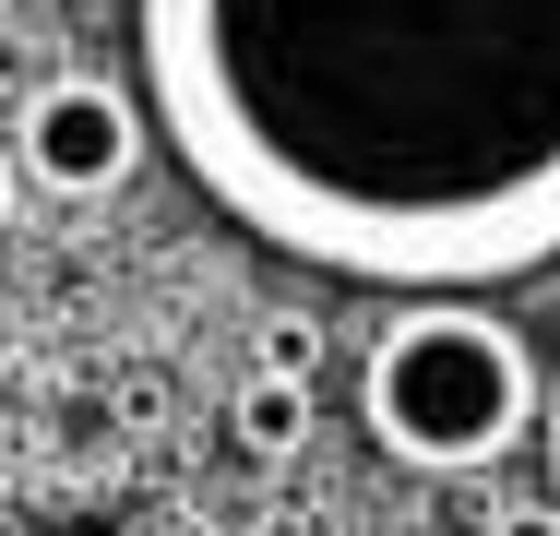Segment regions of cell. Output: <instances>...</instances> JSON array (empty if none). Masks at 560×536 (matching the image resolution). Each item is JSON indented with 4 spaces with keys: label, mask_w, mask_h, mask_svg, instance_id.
<instances>
[{
    "label": "cell",
    "mask_w": 560,
    "mask_h": 536,
    "mask_svg": "<svg viewBox=\"0 0 560 536\" xmlns=\"http://www.w3.org/2000/svg\"><path fill=\"white\" fill-rule=\"evenodd\" d=\"M131 60L167 155L311 275L560 263V0H131Z\"/></svg>",
    "instance_id": "1"
},
{
    "label": "cell",
    "mask_w": 560,
    "mask_h": 536,
    "mask_svg": "<svg viewBox=\"0 0 560 536\" xmlns=\"http://www.w3.org/2000/svg\"><path fill=\"white\" fill-rule=\"evenodd\" d=\"M143 131L155 119H143L131 84H108V72H48L24 96V119H12V167L36 191H60V203H96V191H119L143 167Z\"/></svg>",
    "instance_id": "3"
},
{
    "label": "cell",
    "mask_w": 560,
    "mask_h": 536,
    "mask_svg": "<svg viewBox=\"0 0 560 536\" xmlns=\"http://www.w3.org/2000/svg\"><path fill=\"white\" fill-rule=\"evenodd\" d=\"M12 203H24V167H12V131H0V226H12Z\"/></svg>",
    "instance_id": "6"
},
{
    "label": "cell",
    "mask_w": 560,
    "mask_h": 536,
    "mask_svg": "<svg viewBox=\"0 0 560 536\" xmlns=\"http://www.w3.org/2000/svg\"><path fill=\"white\" fill-rule=\"evenodd\" d=\"M537 441H549V513H560V370L537 382Z\"/></svg>",
    "instance_id": "5"
},
{
    "label": "cell",
    "mask_w": 560,
    "mask_h": 536,
    "mask_svg": "<svg viewBox=\"0 0 560 536\" xmlns=\"http://www.w3.org/2000/svg\"><path fill=\"white\" fill-rule=\"evenodd\" d=\"M238 441H250L262 465L311 441V394H299V370H250V382H238Z\"/></svg>",
    "instance_id": "4"
},
{
    "label": "cell",
    "mask_w": 560,
    "mask_h": 536,
    "mask_svg": "<svg viewBox=\"0 0 560 536\" xmlns=\"http://www.w3.org/2000/svg\"><path fill=\"white\" fill-rule=\"evenodd\" d=\"M537 358L525 334L477 299H406V311L370 334V370H358V418L394 465L418 477H477L501 453L537 441Z\"/></svg>",
    "instance_id": "2"
},
{
    "label": "cell",
    "mask_w": 560,
    "mask_h": 536,
    "mask_svg": "<svg viewBox=\"0 0 560 536\" xmlns=\"http://www.w3.org/2000/svg\"><path fill=\"white\" fill-rule=\"evenodd\" d=\"M513 536H560V513H513Z\"/></svg>",
    "instance_id": "7"
}]
</instances>
